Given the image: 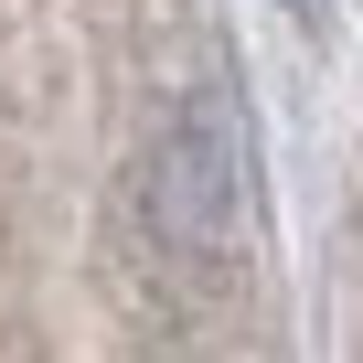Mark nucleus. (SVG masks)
<instances>
[{
	"label": "nucleus",
	"mask_w": 363,
	"mask_h": 363,
	"mask_svg": "<svg viewBox=\"0 0 363 363\" xmlns=\"http://www.w3.org/2000/svg\"><path fill=\"white\" fill-rule=\"evenodd\" d=\"M128 203H139V235L182 278H235L246 246H257V150H246L235 107L182 96L128 171Z\"/></svg>",
	"instance_id": "1"
},
{
	"label": "nucleus",
	"mask_w": 363,
	"mask_h": 363,
	"mask_svg": "<svg viewBox=\"0 0 363 363\" xmlns=\"http://www.w3.org/2000/svg\"><path fill=\"white\" fill-rule=\"evenodd\" d=\"M278 11H289V22H310V33H320V22H331V0H278Z\"/></svg>",
	"instance_id": "2"
}]
</instances>
